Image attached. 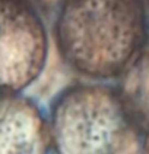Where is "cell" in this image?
<instances>
[{
    "mask_svg": "<svg viewBox=\"0 0 149 154\" xmlns=\"http://www.w3.org/2000/svg\"><path fill=\"white\" fill-rule=\"evenodd\" d=\"M29 2H31V0H29Z\"/></svg>",
    "mask_w": 149,
    "mask_h": 154,
    "instance_id": "7",
    "label": "cell"
},
{
    "mask_svg": "<svg viewBox=\"0 0 149 154\" xmlns=\"http://www.w3.org/2000/svg\"><path fill=\"white\" fill-rule=\"evenodd\" d=\"M50 132L57 154H130L133 115L104 85H73L57 97Z\"/></svg>",
    "mask_w": 149,
    "mask_h": 154,
    "instance_id": "2",
    "label": "cell"
},
{
    "mask_svg": "<svg viewBox=\"0 0 149 154\" xmlns=\"http://www.w3.org/2000/svg\"><path fill=\"white\" fill-rule=\"evenodd\" d=\"M143 154H149V125L148 129H146V134H145V140H143Z\"/></svg>",
    "mask_w": 149,
    "mask_h": 154,
    "instance_id": "6",
    "label": "cell"
},
{
    "mask_svg": "<svg viewBox=\"0 0 149 154\" xmlns=\"http://www.w3.org/2000/svg\"><path fill=\"white\" fill-rule=\"evenodd\" d=\"M50 123L32 100L21 94L0 95V154H47Z\"/></svg>",
    "mask_w": 149,
    "mask_h": 154,
    "instance_id": "4",
    "label": "cell"
},
{
    "mask_svg": "<svg viewBox=\"0 0 149 154\" xmlns=\"http://www.w3.org/2000/svg\"><path fill=\"white\" fill-rule=\"evenodd\" d=\"M47 31L29 0H0V95L19 94L43 72Z\"/></svg>",
    "mask_w": 149,
    "mask_h": 154,
    "instance_id": "3",
    "label": "cell"
},
{
    "mask_svg": "<svg viewBox=\"0 0 149 154\" xmlns=\"http://www.w3.org/2000/svg\"><path fill=\"white\" fill-rule=\"evenodd\" d=\"M54 35L63 60L82 75L108 79L135 63L148 40L142 0H64Z\"/></svg>",
    "mask_w": 149,
    "mask_h": 154,
    "instance_id": "1",
    "label": "cell"
},
{
    "mask_svg": "<svg viewBox=\"0 0 149 154\" xmlns=\"http://www.w3.org/2000/svg\"><path fill=\"white\" fill-rule=\"evenodd\" d=\"M127 72L132 73V94L126 97L121 95L126 106L130 113L133 109H139L149 115V50L145 51L143 48Z\"/></svg>",
    "mask_w": 149,
    "mask_h": 154,
    "instance_id": "5",
    "label": "cell"
}]
</instances>
